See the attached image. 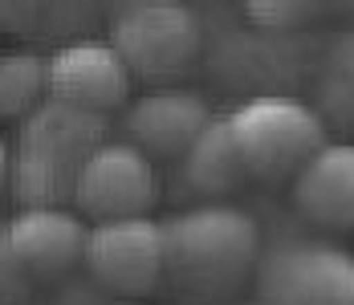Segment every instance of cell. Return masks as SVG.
Returning a JSON list of instances; mask_svg holds the SVG:
<instances>
[{"instance_id":"obj_14","label":"cell","mask_w":354,"mask_h":305,"mask_svg":"<svg viewBox=\"0 0 354 305\" xmlns=\"http://www.w3.org/2000/svg\"><path fill=\"white\" fill-rule=\"evenodd\" d=\"M45 102V62L33 53H0V118H25Z\"/></svg>"},{"instance_id":"obj_17","label":"cell","mask_w":354,"mask_h":305,"mask_svg":"<svg viewBox=\"0 0 354 305\" xmlns=\"http://www.w3.org/2000/svg\"><path fill=\"white\" fill-rule=\"evenodd\" d=\"M8 175H12V147L0 138V187H8Z\"/></svg>"},{"instance_id":"obj_3","label":"cell","mask_w":354,"mask_h":305,"mask_svg":"<svg viewBox=\"0 0 354 305\" xmlns=\"http://www.w3.org/2000/svg\"><path fill=\"white\" fill-rule=\"evenodd\" d=\"M224 118L248 179L261 183H293L297 171L330 142V127L322 122L314 102H301L293 94H252Z\"/></svg>"},{"instance_id":"obj_9","label":"cell","mask_w":354,"mask_h":305,"mask_svg":"<svg viewBox=\"0 0 354 305\" xmlns=\"http://www.w3.org/2000/svg\"><path fill=\"white\" fill-rule=\"evenodd\" d=\"M86 240L90 224L70 207H17V216L4 224L8 257L33 281H57L86 265Z\"/></svg>"},{"instance_id":"obj_5","label":"cell","mask_w":354,"mask_h":305,"mask_svg":"<svg viewBox=\"0 0 354 305\" xmlns=\"http://www.w3.org/2000/svg\"><path fill=\"white\" fill-rule=\"evenodd\" d=\"M252 281L261 305H354V252L318 237L277 240Z\"/></svg>"},{"instance_id":"obj_2","label":"cell","mask_w":354,"mask_h":305,"mask_svg":"<svg viewBox=\"0 0 354 305\" xmlns=\"http://www.w3.org/2000/svg\"><path fill=\"white\" fill-rule=\"evenodd\" d=\"M106 142V118L45 98L33 114L21 118L12 142L8 192L21 207H62L73 200L86 159Z\"/></svg>"},{"instance_id":"obj_1","label":"cell","mask_w":354,"mask_h":305,"mask_svg":"<svg viewBox=\"0 0 354 305\" xmlns=\"http://www.w3.org/2000/svg\"><path fill=\"white\" fill-rule=\"evenodd\" d=\"M167 281L192 297H228L257 277L261 224L236 203H192L163 220Z\"/></svg>"},{"instance_id":"obj_6","label":"cell","mask_w":354,"mask_h":305,"mask_svg":"<svg viewBox=\"0 0 354 305\" xmlns=\"http://www.w3.org/2000/svg\"><path fill=\"white\" fill-rule=\"evenodd\" d=\"M159 187L163 183H159V167L151 155H142L127 138H106L77 175L73 203L94 224L135 220L159 203Z\"/></svg>"},{"instance_id":"obj_8","label":"cell","mask_w":354,"mask_h":305,"mask_svg":"<svg viewBox=\"0 0 354 305\" xmlns=\"http://www.w3.org/2000/svg\"><path fill=\"white\" fill-rule=\"evenodd\" d=\"M131 82L135 73L110 41H73L45 57V98L102 118L131 102Z\"/></svg>"},{"instance_id":"obj_15","label":"cell","mask_w":354,"mask_h":305,"mask_svg":"<svg viewBox=\"0 0 354 305\" xmlns=\"http://www.w3.org/2000/svg\"><path fill=\"white\" fill-rule=\"evenodd\" d=\"M248 21L261 29V33H289L297 25H306L314 17V4H281V0H261V4H248L245 8Z\"/></svg>"},{"instance_id":"obj_11","label":"cell","mask_w":354,"mask_h":305,"mask_svg":"<svg viewBox=\"0 0 354 305\" xmlns=\"http://www.w3.org/2000/svg\"><path fill=\"white\" fill-rule=\"evenodd\" d=\"M293 207L314 224L330 232L354 228V142H326L318 155L297 171Z\"/></svg>"},{"instance_id":"obj_7","label":"cell","mask_w":354,"mask_h":305,"mask_svg":"<svg viewBox=\"0 0 354 305\" xmlns=\"http://www.w3.org/2000/svg\"><path fill=\"white\" fill-rule=\"evenodd\" d=\"M86 272L118 297H142L167 281L163 224L151 216L94 224L86 240Z\"/></svg>"},{"instance_id":"obj_4","label":"cell","mask_w":354,"mask_h":305,"mask_svg":"<svg viewBox=\"0 0 354 305\" xmlns=\"http://www.w3.org/2000/svg\"><path fill=\"white\" fill-rule=\"evenodd\" d=\"M106 41L135 77H176L204 49V21L196 8L171 0H139L110 12Z\"/></svg>"},{"instance_id":"obj_16","label":"cell","mask_w":354,"mask_h":305,"mask_svg":"<svg viewBox=\"0 0 354 305\" xmlns=\"http://www.w3.org/2000/svg\"><path fill=\"white\" fill-rule=\"evenodd\" d=\"M29 285L33 277L8 257V248H0V305H17V297H25Z\"/></svg>"},{"instance_id":"obj_18","label":"cell","mask_w":354,"mask_h":305,"mask_svg":"<svg viewBox=\"0 0 354 305\" xmlns=\"http://www.w3.org/2000/svg\"><path fill=\"white\" fill-rule=\"evenodd\" d=\"M0 248H4V224H0Z\"/></svg>"},{"instance_id":"obj_19","label":"cell","mask_w":354,"mask_h":305,"mask_svg":"<svg viewBox=\"0 0 354 305\" xmlns=\"http://www.w3.org/2000/svg\"><path fill=\"white\" fill-rule=\"evenodd\" d=\"M257 305H261V302H257Z\"/></svg>"},{"instance_id":"obj_10","label":"cell","mask_w":354,"mask_h":305,"mask_svg":"<svg viewBox=\"0 0 354 305\" xmlns=\"http://www.w3.org/2000/svg\"><path fill=\"white\" fill-rule=\"evenodd\" d=\"M212 118L216 114L204 94L167 86L131 102L122 114V131L127 142H135L151 159H183V151L204 135Z\"/></svg>"},{"instance_id":"obj_13","label":"cell","mask_w":354,"mask_h":305,"mask_svg":"<svg viewBox=\"0 0 354 305\" xmlns=\"http://www.w3.org/2000/svg\"><path fill=\"white\" fill-rule=\"evenodd\" d=\"M314 110L322 114L326 127H354V29L338 33L330 41V49L322 53L318 82H314Z\"/></svg>"},{"instance_id":"obj_12","label":"cell","mask_w":354,"mask_h":305,"mask_svg":"<svg viewBox=\"0 0 354 305\" xmlns=\"http://www.w3.org/2000/svg\"><path fill=\"white\" fill-rule=\"evenodd\" d=\"M179 183H183L187 196H196L204 203H224V196L241 192L248 183V171L241 163V151L232 142V131H228L224 114H216L212 122L204 127V135L183 151Z\"/></svg>"}]
</instances>
